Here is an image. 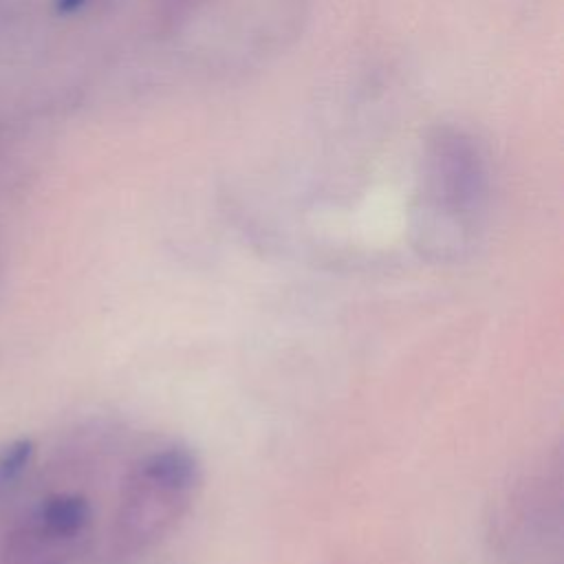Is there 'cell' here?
Wrapping results in <instances>:
<instances>
[{
  "label": "cell",
  "mask_w": 564,
  "mask_h": 564,
  "mask_svg": "<svg viewBox=\"0 0 564 564\" xmlns=\"http://www.w3.org/2000/svg\"><path fill=\"white\" fill-rule=\"evenodd\" d=\"M29 454H31V443H26V441L15 443V445L2 456V460H0V476H2V478H11L15 471H20V469L24 467Z\"/></svg>",
  "instance_id": "3"
},
{
  "label": "cell",
  "mask_w": 564,
  "mask_h": 564,
  "mask_svg": "<svg viewBox=\"0 0 564 564\" xmlns=\"http://www.w3.org/2000/svg\"><path fill=\"white\" fill-rule=\"evenodd\" d=\"M40 520L44 531L51 538L59 540H73L79 538L90 520H93V507L84 496L77 494H64L46 500L40 511Z\"/></svg>",
  "instance_id": "2"
},
{
  "label": "cell",
  "mask_w": 564,
  "mask_h": 564,
  "mask_svg": "<svg viewBox=\"0 0 564 564\" xmlns=\"http://www.w3.org/2000/svg\"><path fill=\"white\" fill-rule=\"evenodd\" d=\"M200 485L196 454L165 438H150L123 474L119 538L126 557L156 546L187 513Z\"/></svg>",
  "instance_id": "1"
},
{
  "label": "cell",
  "mask_w": 564,
  "mask_h": 564,
  "mask_svg": "<svg viewBox=\"0 0 564 564\" xmlns=\"http://www.w3.org/2000/svg\"><path fill=\"white\" fill-rule=\"evenodd\" d=\"M86 4V0H57L55 2V7H57V11L59 13H75L77 9H82Z\"/></svg>",
  "instance_id": "4"
}]
</instances>
